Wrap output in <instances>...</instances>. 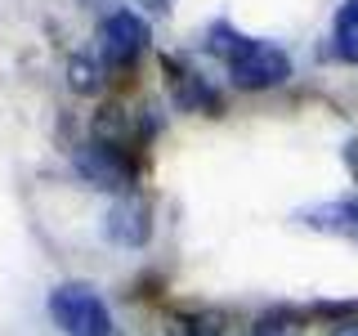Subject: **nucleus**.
I'll use <instances>...</instances> for the list:
<instances>
[{
    "instance_id": "nucleus-12",
    "label": "nucleus",
    "mask_w": 358,
    "mask_h": 336,
    "mask_svg": "<svg viewBox=\"0 0 358 336\" xmlns=\"http://www.w3.org/2000/svg\"><path fill=\"white\" fill-rule=\"evenodd\" d=\"M336 336H358V323H354V328H341V332H336Z\"/></svg>"
},
{
    "instance_id": "nucleus-10",
    "label": "nucleus",
    "mask_w": 358,
    "mask_h": 336,
    "mask_svg": "<svg viewBox=\"0 0 358 336\" xmlns=\"http://www.w3.org/2000/svg\"><path fill=\"white\" fill-rule=\"evenodd\" d=\"M184 336H220V328H210V323H197V328H188Z\"/></svg>"
},
{
    "instance_id": "nucleus-5",
    "label": "nucleus",
    "mask_w": 358,
    "mask_h": 336,
    "mask_svg": "<svg viewBox=\"0 0 358 336\" xmlns=\"http://www.w3.org/2000/svg\"><path fill=\"white\" fill-rule=\"evenodd\" d=\"M152 233L148 224V206L139 197H121L117 206L108 211V238H117L121 246H143Z\"/></svg>"
},
{
    "instance_id": "nucleus-7",
    "label": "nucleus",
    "mask_w": 358,
    "mask_h": 336,
    "mask_svg": "<svg viewBox=\"0 0 358 336\" xmlns=\"http://www.w3.org/2000/svg\"><path fill=\"white\" fill-rule=\"evenodd\" d=\"M166 67L175 72V63H166ZM171 81H175V99H179V108H206V112H210V108L220 104V99L210 94V90L201 85V81H197V72H184V67H179Z\"/></svg>"
},
{
    "instance_id": "nucleus-4",
    "label": "nucleus",
    "mask_w": 358,
    "mask_h": 336,
    "mask_svg": "<svg viewBox=\"0 0 358 336\" xmlns=\"http://www.w3.org/2000/svg\"><path fill=\"white\" fill-rule=\"evenodd\" d=\"M76 166H81V175L94 188H130V179H134V166L121 157L117 144H85L76 153Z\"/></svg>"
},
{
    "instance_id": "nucleus-3",
    "label": "nucleus",
    "mask_w": 358,
    "mask_h": 336,
    "mask_svg": "<svg viewBox=\"0 0 358 336\" xmlns=\"http://www.w3.org/2000/svg\"><path fill=\"white\" fill-rule=\"evenodd\" d=\"M143 45H148V22L130 9L108 14L103 27H99V54H103L108 67H130L143 54Z\"/></svg>"
},
{
    "instance_id": "nucleus-1",
    "label": "nucleus",
    "mask_w": 358,
    "mask_h": 336,
    "mask_svg": "<svg viewBox=\"0 0 358 336\" xmlns=\"http://www.w3.org/2000/svg\"><path fill=\"white\" fill-rule=\"evenodd\" d=\"M210 50L229 63L233 85H242V90H268V85H282L291 76V59L278 50V45L238 36V31L224 27V22L210 27Z\"/></svg>"
},
{
    "instance_id": "nucleus-2",
    "label": "nucleus",
    "mask_w": 358,
    "mask_h": 336,
    "mask_svg": "<svg viewBox=\"0 0 358 336\" xmlns=\"http://www.w3.org/2000/svg\"><path fill=\"white\" fill-rule=\"evenodd\" d=\"M50 318L59 323L63 336H117V323L94 287L85 283H63L50 296Z\"/></svg>"
},
{
    "instance_id": "nucleus-6",
    "label": "nucleus",
    "mask_w": 358,
    "mask_h": 336,
    "mask_svg": "<svg viewBox=\"0 0 358 336\" xmlns=\"http://www.w3.org/2000/svg\"><path fill=\"white\" fill-rule=\"evenodd\" d=\"M331 45L345 63H358V0H345L331 27Z\"/></svg>"
},
{
    "instance_id": "nucleus-8",
    "label": "nucleus",
    "mask_w": 358,
    "mask_h": 336,
    "mask_svg": "<svg viewBox=\"0 0 358 336\" xmlns=\"http://www.w3.org/2000/svg\"><path fill=\"white\" fill-rule=\"evenodd\" d=\"M246 336H300V323L291 318V314H264Z\"/></svg>"
},
{
    "instance_id": "nucleus-9",
    "label": "nucleus",
    "mask_w": 358,
    "mask_h": 336,
    "mask_svg": "<svg viewBox=\"0 0 358 336\" xmlns=\"http://www.w3.org/2000/svg\"><path fill=\"white\" fill-rule=\"evenodd\" d=\"M67 76H72V85L81 90V94H94V90H99V67L90 63V59H72Z\"/></svg>"
},
{
    "instance_id": "nucleus-11",
    "label": "nucleus",
    "mask_w": 358,
    "mask_h": 336,
    "mask_svg": "<svg viewBox=\"0 0 358 336\" xmlns=\"http://www.w3.org/2000/svg\"><path fill=\"white\" fill-rule=\"evenodd\" d=\"M139 5H148L152 14H166V9H171V0H139Z\"/></svg>"
}]
</instances>
